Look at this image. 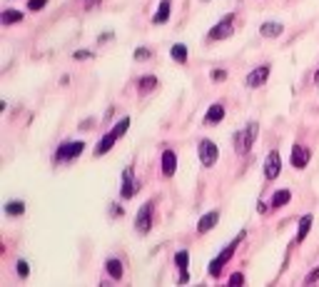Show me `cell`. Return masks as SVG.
I'll return each mask as SVG.
<instances>
[{"instance_id":"6da1fadb","label":"cell","mask_w":319,"mask_h":287,"mask_svg":"<svg viewBox=\"0 0 319 287\" xmlns=\"http://www.w3.org/2000/svg\"><path fill=\"white\" fill-rule=\"evenodd\" d=\"M127 127H130V118H122V120H117L108 132H105V135L97 140V145H95V150H93V155L95 158H100V155H108V152L115 147V143L125 135L127 132Z\"/></svg>"},{"instance_id":"7a4b0ae2","label":"cell","mask_w":319,"mask_h":287,"mask_svg":"<svg viewBox=\"0 0 319 287\" xmlns=\"http://www.w3.org/2000/svg\"><path fill=\"white\" fill-rule=\"evenodd\" d=\"M257 135H260V123H247L242 130H237L235 132V152L237 155H247V152L254 147V140H257Z\"/></svg>"},{"instance_id":"3957f363","label":"cell","mask_w":319,"mask_h":287,"mask_svg":"<svg viewBox=\"0 0 319 287\" xmlns=\"http://www.w3.org/2000/svg\"><path fill=\"white\" fill-rule=\"evenodd\" d=\"M85 145L82 140H65V143H60L57 147H55V152H53V163L55 165H62V163H73V160H77L82 152H85Z\"/></svg>"},{"instance_id":"277c9868","label":"cell","mask_w":319,"mask_h":287,"mask_svg":"<svg viewBox=\"0 0 319 287\" xmlns=\"http://www.w3.org/2000/svg\"><path fill=\"white\" fill-rule=\"evenodd\" d=\"M244 237H247V232L242 230V232H240V235H237L235 240L229 242V245H225V250H222V252H220V255H217L215 260L209 262V270H207V272H209V277H220V272L225 270V265H227V262H229L232 257H235V250L240 247V242H242Z\"/></svg>"},{"instance_id":"5b68a950","label":"cell","mask_w":319,"mask_h":287,"mask_svg":"<svg viewBox=\"0 0 319 287\" xmlns=\"http://www.w3.org/2000/svg\"><path fill=\"white\" fill-rule=\"evenodd\" d=\"M152 223H155V200H147L137 210V215H135V230H137V235H142V237L150 235Z\"/></svg>"},{"instance_id":"8992f818","label":"cell","mask_w":319,"mask_h":287,"mask_svg":"<svg viewBox=\"0 0 319 287\" xmlns=\"http://www.w3.org/2000/svg\"><path fill=\"white\" fill-rule=\"evenodd\" d=\"M232 33H235V13H227V15H222L215 25L209 28V33H207V40H225V38H229Z\"/></svg>"},{"instance_id":"52a82bcc","label":"cell","mask_w":319,"mask_h":287,"mask_svg":"<svg viewBox=\"0 0 319 287\" xmlns=\"http://www.w3.org/2000/svg\"><path fill=\"white\" fill-rule=\"evenodd\" d=\"M197 155H200L202 167H215V163L220 160V147H217V143H212L209 138H202L197 143Z\"/></svg>"},{"instance_id":"ba28073f","label":"cell","mask_w":319,"mask_h":287,"mask_svg":"<svg viewBox=\"0 0 319 287\" xmlns=\"http://www.w3.org/2000/svg\"><path fill=\"white\" fill-rule=\"evenodd\" d=\"M262 172H264V180H269V183L280 178V172H282V155H280V150H269L267 152Z\"/></svg>"},{"instance_id":"9c48e42d","label":"cell","mask_w":319,"mask_h":287,"mask_svg":"<svg viewBox=\"0 0 319 287\" xmlns=\"http://www.w3.org/2000/svg\"><path fill=\"white\" fill-rule=\"evenodd\" d=\"M137 187H140V183L135 180V170H132V165H127V167L122 170V183H120V197H122V200H130V197H135Z\"/></svg>"},{"instance_id":"30bf717a","label":"cell","mask_w":319,"mask_h":287,"mask_svg":"<svg viewBox=\"0 0 319 287\" xmlns=\"http://www.w3.org/2000/svg\"><path fill=\"white\" fill-rule=\"evenodd\" d=\"M269 70H272L269 62H264V65H260V68L249 70V75H247V80H244L249 90H257V87H262V85L267 82V78H269Z\"/></svg>"},{"instance_id":"8fae6325","label":"cell","mask_w":319,"mask_h":287,"mask_svg":"<svg viewBox=\"0 0 319 287\" xmlns=\"http://www.w3.org/2000/svg\"><path fill=\"white\" fill-rule=\"evenodd\" d=\"M175 267H177V272H180V277H177V282L180 285H187L189 282V252L187 250H177L175 252Z\"/></svg>"},{"instance_id":"7c38bea8","label":"cell","mask_w":319,"mask_h":287,"mask_svg":"<svg viewBox=\"0 0 319 287\" xmlns=\"http://www.w3.org/2000/svg\"><path fill=\"white\" fill-rule=\"evenodd\" d=\"M309 160H312V150L297 143V145L292 147V167H297V170H304V167L309 165Z\"/></svg>"},{"instance_id":"4fadbf2b","label":"cell","mask_w":319,"mask_h":287,"mask_svg":"<svg viewBox=\"0 0 319 287\" xmlns=\"http://www.w3.org/2000/svg\"><path fill=\"white\" fill-rule=\"evenodd\" d=\"M160 167H162V175L165 178H172V175L177 172V155L175 150H162V158H160Z\"/></svg>"},{"instance_id":"5bb4252c","label":"cell","mask_w":319,"mask_h":287,"mask_svg":"<svg viewBox=\"0 0 319 287\" xmlns=\"http://www.w3.org/2000/svg\"><path fill=\"white\" fill-rule=\"evenodd\" d=\"M225 115H227L225 105H222V102H212V105L207 107V113H205L202 123H205V125H217V123L225 120Z\"/></svg>"},{"instance_id":"9a60e30c","label":"cell","mask_w":319,"mask_h":287,"mask_svg":"<svg viewBox=\"0 0 319 287\" xmlns=\"http://www.w3.org/2000/svg\"><path fill=\"white\" fill-rule=\"evenodd\" d=\"M217 223H220V210H209V212H205V215L197 220V232L205 235V232H209L212 227H215Z\"/></svg>"},{"instance_id":"2e32d148","label":"cell","mask_w":319,"mask_h":287,"mask_svg":"<svg viewBox=\"0 0 319 287\" xmlns=\"http://www.w3.org/2000/svg\"><path fill=\"white\" fill-rule=\"evenodd\" d=\"M312 223H314V215L312 212H307V215H302L300 217V225H297V237H294V245H300V242H304V237L309 235V230H312Z\"/></svg>"},{"instance_id":"e0dca14e","label":"cell","mask_w":319,"mask_h":287,"mask_svg":"<svg viewBox=\"0 0 319 287\" xmlns=\"http://www.w3.org/2000/svg\"><path fill=\"white\" fill-rule=\"evenodd\" d=\"M284 33V25L277 23V20H264V23L260 25V35L262 38H280Z\"/></svg>"},{"instance_id":"ac0fdd59","label":"cell","mask_w":319,"mask_h":287,"mask_svg":"<svg viewBox=\"0 0 319 287\" xmlns=\"http://www.w3.org/2000/svg\"><path fill=\"white\" fill-rule=\"evenodd\" d=\"M105 272L110 275V280H122V275H125V270H122V260H117V257H108V260H105Z\"/></svg>"},{"instance_id":"d6986e66","label":"cell","mask_w":319,"mask_h":287,"mask_svg":"<svg viewBox=\"0 0 319 287\" xmlns=\"http://www.w3.org/2000/svg\"><path fill=\"white\" fill-rule=\"evenodd\" d=\"M289 200H292V192L282 187V190H277V192L272 195L269 207H272V210H282V207H287V205H289Z\"/></svg>"},{"instance_id":"ffe728a7","label":"cell","mask_w":319,"mask_h":287,"mask_svg":"<svg viewBox=\"0 0 319 287\" xmlns=\"http://www.w3.org/2000/svg\"><path fill=\"white\" fill-rule=\"evenodd\" d=\"M169 8H172V0H160V5H157V10L152 15V23L155 25L167 23V20H169Z\"/></svg>"},{"instance_id":"44dd1931","label":"cell","mask_w":319,"mask_h":287,"mask_svg":"<svg viewBox=\"0 0 319 287\" xmlns=\"http://www.w3.org/2000/svg\"><path fill=\"white\" fill-rule=\"evenodd\" d=\"M23 13H20V10H13V8H5L3 13H0V25H3V28H10L13 23H23Z\"/></svg>"},{"instance_id":"7402d4cb","label":"cell","mask_w":319,"mask_h":287,"mask_svg":"<svg viewBox=\"0 0 319 287\" xmlns=\"http://www.w3.org/2000/svg\"><path fill=\"white\" fill-rule=\"evenodd\" d=\"M157 85H160V82H157L155 75H142V78L137 80V90H140L142 95H147V93H152Z\"/></svg>"},{"instance_id":"603a6c76","label":"cell","mask_w":319,"mask_h":287,"mask_svg":"<svg viewBox=\"0 0 319 287\" xmlns=\"http://www.w3.org/2000/svg\"><path fill=\"white\" fill-rule=\"evenodd\" d=\"M169 58H172L175 62H180V65H185L187 62V45L185 42H175V45L169 48Z\"/></svg>"},{"instance_id":"cb8c5ba5","label":"cell","mask_w":319,"mask_h":287,"mask_svg":"<svg viewBox=\"0 0 319 287\" xmlns=\"http://www.w3.org/2000/svg\"><path fill=\"white\" fill-rule=\"evenodd\" d=\"M25 212V203L23 200H8L5 203V215L8 217H18V215H23Z\"/></svg>"},{"instance_id":"d4e9b609","label":"cell","mask_w":319,"mask_h":287,"mask_svg":"<svg viewBox=\"0 0 319 287\" xmlns=\"http://www.w3.org/2000/svg\"><path fill=\"white\" fill-rule=\"evenodd\" d=\"M50 3V0H28V10L33 13H40V10H45V5Z\"/></svg>"},{"instance_id":"484cf974","label":"cell","mask_w":319,"mask_h":287,"mask_svg":"<svg viewBox=\"0 0 319 287\" xmlns=\"http://www.w3.org/2000/svg\"><path fill=\"white\" fill-rule=\"evenodd\" d=\"M15 270H18V275H20V277H23V280H25V277L30 275V267H28V262H25V260H18V265H15Z\"/></svg>"},{"instance_id":"4316f807","label":"cell","mask_w":319,"mask_h":287,"mask_svg":"<svg viewBox=\"0 0 319 287\" xmlns=\"http://www.w3.org/2000/svg\"><path fill=\"white\" fill-rule=\"evenodd\" d=\"M150 55H152V50H147V48H137V50L132 53V58H135V60H147Z\"/></svg>"},{"instance_id":"83f0119b","label":"cell","mask_w":319,"mask_h":287,"mask_svg":"<svg viewBox=\"0 0 319 287\" xmlns=\"http://www.w3.org/2000/svg\"><path fill=\"white\" fill-rule=\"evenodd\" d=\"M209 78H212V82H222V80H227V73L225 70H212Z\"/></svg>"},{"instance_id":"f1b7e54d","label":"cell","mask_w":319,"mask_h":287,"mask_svg":"<svg viewBox=\"0 0 319 287\" xmlns=\"http://www.w3.org/2000/svg\"><path fill=\"white\" fill-rule=\"evenodd\" d=\"M227 282H229V285H244V275H242V272H235V275H229Z\"/></svg>"},{"instance_id":"f546056e","label":"cell","mask_w":319,"mask_h":287,"mask_svg":"<svg viewBox=\"0 0 319 287\" xmlns=\"http://www.w3.org/2000/svg\"><path fill=\"white\" fill-rule=\"evenodd\" d=\"M73 58H75V60H90V58H93V53H88V50H75V53H73Z\"/></svg>"},{"instance_id":"4dcf8cb0","label":"cell","mask_w":319,"mask_h":287,"mask_svg":"<svg viewBox=\"0 0 319 287\" xmlns=\"http://www.w3.org/2000/svg\"><path fill=\"white\" fill-rule=\"evenodd\" d=\"M317 280H319V267H314V270L307 275V280H304V282H307V285H314Z\"/></svg>"},{"instance_id":"1f68e13d","label":"cell","mask_w":319,"mask_h":287,"mask_svg":"<svg viewBox=\"0 0 319 287\" xmlns=\"http://www.w3.org/2000/svg\"><path fill=\"white\" fill-rule=\"evenodd\" d=\"M122 212H125V210H122L117 203H113V205H110V215H113V217H117V215L122 217Z\"/></svg>"},{"instance_id":"d6a6232c","label":"cell","mask_w":319,"mask_h":287,"mask_svg":"<svg viewBox=\"0 0 319 287\" xmlns=\"http://www.w3.org/2000/svg\"><path fill=\"white\" fill-rule=\"evenodd\" d=\"M269 210H272L269 205H264V203H257V212H262V215H264V212H269Z\"/></svg>"},{"instance_id":"836d02e7","label":"cell","mask_w":319,"mask_h":287,"mask_svg":"<svg viewBox=\"0 0 319 287\" xmlns=\"http://www.w3.org/2000/svg\"><path fill=\"white\" fill-rule=\"evenodd\" d=\"M314 82L319 85V68H317V73H314Z\"/></svg>"},{"instance_id":"e575fe53","label":"cell","mask_w":319,"mask_h":287,"mask_svg":"<svg viewBox=\"0 0 319 287\" xmlns=\"http://www.w3.org/2000/svg\"><path fill=\"white\" fill-rule=\"evenodd\" d=\"M205 3H207V0H205Z\"/></svg>"}]
</instances>
